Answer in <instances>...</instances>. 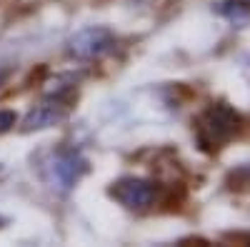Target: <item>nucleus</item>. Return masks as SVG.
I'll list each match as a JSON object with an SVG mask.
<instances>
[{
  "label": "nucleus",
  "instance_id": "nucleus-1",
  "mask_svg": "<svg viewBox=\"0 0 250 247\" xmlns=\"http://www.w3.org/2000/svg\"><path fill=\"white\" fill-rule=\"evenodd\" d=\"M245 128V120L230 105L218 102L210 110H205L198 120V140L205 150H218L228 140H233Z\"/></svg>",
  "mask_w": 250,
  "mask_h": 247
},
{
  "label": "nucleus",
  "instance_id": "nucleus-2",
  "mask_svg": "<svg viewBox=\"0 0 250 247\" xmlns=\"http://www.w3.org/2000/svg\"><path fill=\"white\" fill-rule=\"evenodd\" d=\"M110 197L128 210H148L158 197V185L140 177H123L110 188Z\"/></svg>",
  "mask_w": 250,
  "mask_h": 247
},
{
  "label": "nucleus",
  "instance_id": "nucleus-3",
  "mask_svg": "<svg viewBox=\"0 0 250 247\" xmlns=\"http://www.w3.org/2000/svg\"><path fill=\"white\" fill-rule=\"evenodd\" d=\"M115 48V35L108 28H85L70 38V55L78 60H98Z\"/></svg>",
  "mask_w": 250,
  "mask_h": 247
},
{
  "label": "nucleus",
  "instance_id": "nucleus-4",
  "mask_svg": "<svg viewBox=\"0 0 250 247\" xmlns=\"http://www.w3.org/2000/svg\"><path fill=\"white\" fill-rule=\"evenodd\" d=\"M85 172H88V160L83 157L80 152L68 150V152H58V155L53 157L48 177H50V182H53V188L68 192Z\"/></svg>",
  "mask_w": 250,
  "mask_h": 247
},
{
  "label": "nucleus",
  "instance_id": "nucleus-5",
  "mask_svg": "<svg viewBox=\"0 0 250 247\" xmlns=\"http://www.w3.org/2000/svg\"><path fill=\"white\" fill-rule=\"evenodd\" d=\"M68 117V108L60 105V102H45V105H38L35 110H30L23 120V130L33 133V130H45V128H55L62 120Z\"/></svg>",
  "mask_w": 250,
  "mask_h": 247
},
{
  "label": "nucleus",
  "instance_id": "nucleus-6",
  "mask_svg": "<svg viewBox=\"0 0 250 247\" xmlns=\"http://www.w3.org/2000/svg\"><path fill=\"white\" fill-rule=\"evenodd\" d=\"M215 13L223 15L225 20H230L235 28H243L250 23V3L248 0H223L215 5Z\"/></svg>",
  "mask_w": 250,
  "mask_h": 247
},
{
  "label": "nucleus",
  "instance_id": "nucleus-7",
  "mask_svg": "<svg viewBox=\"0 0 250 247\" xmlns=\"http://www.w3.org/2000/svg\"><path fill=\"white\" fill-rule=\"evenodd\" d=\"M230 188H250V165L245 168H238L230 175Z\"/></svg>",
  "mask_w": 250,
  "mask_h": 247
},
{
  "label": "nucleus",
  "instance_id": "nucleus-8",
  "mask_svg": "<svg viewBox=\"0 0 250 247\" xmlns=\"http://www.w3.org/2000/svg\"><path fill=\"white\" fill-rule=\"evenodd\" d=\"M15 122H18V117H15L13 110H0V135L8 133V130L15 125Z\"/></svg>",
  "mask_w": 250,
  "mask_h": 247
}]
</instances>
